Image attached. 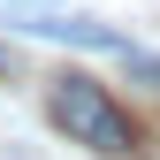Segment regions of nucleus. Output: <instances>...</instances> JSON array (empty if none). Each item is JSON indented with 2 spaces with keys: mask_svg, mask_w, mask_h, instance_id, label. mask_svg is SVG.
<instances>
[{
  "mask_svg": "<svg viewBox=\"0 0 160 160\" xmlns=\"http://www.w3.org/2000/svg\"><path fill=\"white\" fill-rule=\"evenodd\" d=\"M46 114L69 130V145H84V152H99V160H130L145 137H137V122H130V107L114 99L107 84H92V76H53V92H46Z\"/></svg>",
  "mask_w": 160,
  "mask_h": 160,
  "instance_id": "1",
  "label": "nucleus"
},
{
  "mask_svg": "<svg viewBox=\"0 0 160 160\" xmlns=\"http://www.w3.org/2000/svg\"><path fill=\"white\" fill-rule=\"evenodd\" d=\"M15 31H31V38H69V46H92V53H130V38H122V31H107L99 15H61V8H38V15H23Z\"/></svg>",
  "mask_w": 160,
  "mask_h": 160,
  "instance_id": "2",
  "label": "nucleus"
},
{
  "mask_svg": "<svg viewBox=\"0 0 160 160\" xmlns=\"http://www.w3.org/2000/svg\"><path fill=\"white\" fill-rule=\"evenodd\" d=\"M122 61H130V76H145V84L160 92V53H145V46H130V53H122Z\"/></svg>",
  "mask_w": 160,
  "mask_h": 160,
  "instance_id": "3",
  "label": "nucleus"
},
{
  "mask_svg": "<svg viewBox=\"0 0 160 160\" xmlns=\"http://www.w3.org/2000/svg\"><path fill=\"white\" fill-rule=\"evenodd\" d=\"M0 76H8V46H0Z\"/></svg>",
  "mask_w": 160,
  "mask_h": 160,
  "instance_id": "4",
  "label": "nucleus"
},
{
  "mask_svg": "<svg viewBox=\"0 0 160 160\" xmlns=\"http://www.w3.org/2000/svg\"><path fill=\"white\" fill-rule=\"evenodd\" d=\"M0 160H31V152H0Z\"/></svg>",
  "mask_w": 160,
  "mask_h": 160,
  "instance_id": "5",
  "label": "nucleus"
},
{
  "mask_svg": "<svg viewBox=\"0 0 160 160\" xmlns=\"http://www.w3.org/2000/svg\"><path fill=\"white\" fill-rule=\"evenodd\" d=\"M31 8H46V0H31Z\"/></svg>",
  "mask_w": 160,
  "mask_h": 160,
  "instance_id": "6",
  "label": "nucleus"
}]
</instances>
